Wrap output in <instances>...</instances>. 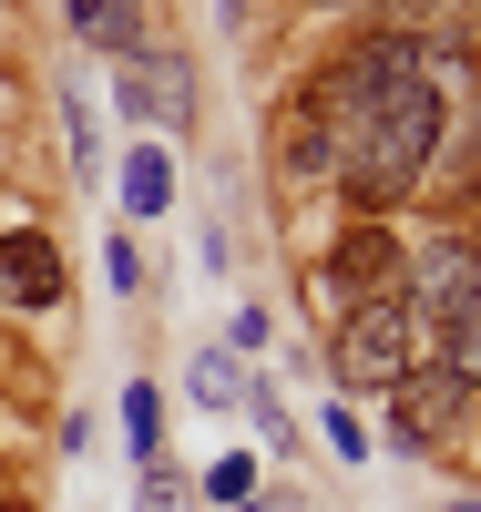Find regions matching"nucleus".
<instances>
[{
  "mask_svg": "<svg viewBox=\"0 0 481 512\" xmlns=\"http://www.w3.org/2000/svg\"><path fill=\"white\" fill-rule=\"evenodd\" d=\"M113 103L134 113V123H154V134H174V123H195V62L144 41V52L113 62Z\"/></svg>",
  "mask_w": 481,
  "mask_h": 512,
  "instance_id": "7ed1b4c3",
  "label": "nucleus"
},
{
  "mask_svg": "<svg viewBox=\"0 0 481 512\" xmlns=\"http://www.w3.org/2000/svg\"><path fill=\"white\" fill-rule=\"evenodd\" d=\"M328 451H338V461H369V431L348 420V400H328Z\"/></svg>",
  "mask_w": 481,
  "mask_h": 512,
  "instance_id": "4468645a",
  "label": "nucleus"
},
{
  "mask_svg": "<svg viewBox=\"0 0 481 512\" xmlns=\"http://www.w3.org/2000/svg\"><path fill=\"white\" fill-rule=\"evenodd\" d=\"M185 400H195V410H246V400H256V379H246V359H236V349H195Z\"/></svg>",
  "mask_w": 481,
  "mask_h": 512,
  "instance_id": "6e6552de",
  "label": "nucleus"
},
{
  "mask_svg": "<svg viewBox=\"0 0 481 512\" xmlns=\"http://www.w3.org/2000/svg\"><path fill=\"white\" fill-rule=\"evenodd\" d=\"M471 287H481V256H471V246H430V256H410V287H400V297L430 308V318H451Z\"/></svg>",
  "mask_w": 481,
  "mask_h": 512,
  "instance_id": "0eeeda50",
  "label": "nucleus"
},
{
  "mask_svg": "<svg viewBox=\"0 0 481 512\" xmlns=\"http://www.w3.org/2000/svg\"><path fill=\"white\" fill-rule=\"evenodd\" d=\"M236 512H267V502H236Z\"/></svg>",
  "mask_w": 481,
  "mask_h": 512,
  "instance_id": "dca6fc26",
  "label": "nucleus"
},
{
  "mask_svg": "<svg viewBox=\"0 0 481 512\" xmlns=\"http://www.w3.org/2000/svg\"><path fill=\"white\" fill-rule=\"evenodd\" d=\"M205 502H256V451H226V461H215V472H205Z\"/></svg>",
  "mask_w": 481,
  "mask_h": 512,
  "instance_id": "ddd939ff",
  "label": "nucleus"
},
{
  "mask_svg": "<svg viewBox=\"0 0 481 512\" xmlns=\"http://www.w3.org/2000/svg\"><path fill=\"white\" fill-rule=\"evenodd\" d=\"M441 369L461 379V390H481V287H471L461 308L441 318Z\"/></svg>",
  "mask_w": 481,
  "mask_h": 512,
  "instance_id": "9d476101",
  "label": "nucleus"
},
{
  "mask_svg": "<svg viewBox=\"0 0 481 512\" xmlns=\"http://www.w3.org/2000/svg\"><path fill=\"white\" fill-rule=\"evenodd\" d=\"M0 512H11V502H0Z\"/></svg>",
  "mask_w": 481,
  "mask_h": 512,
  "instance_id": "a211bd4d",
  "label": "nucleus"
},
{
  "mask_svg": "<svg viewBox=\"0 0 481 512\" xmlns=\"http://www.w3.org/2000/svg\"><path fill=\"white\" fill-rule=\"evenodd\" d=\"M123 441H134V461H164V390L154 379L123 390Z\"/></svg>",
  "mask_w": 481,
  "mask_h": 512,
  "instance_id": "f8f14e48",
  "label": "nucleus"
},
{
  "mask_svg": "<svg viewBox=\"0 0 481 512\" xmlns=\"http://www.w3.org/2000/svg\"><path fill=\"white\" fill-rule=\"evenodd\" d=\"M461 410H471V390H461V379H451L441 359H430V369L410 359L400 379H389V420H400V441H410V451L451 441V431H461Z\"/></svg>",
  "mask_w": 481,
  "mask_h": 512,
  "instance_id": "39448f33",
  "label": "nucleus"
},
{
  "mask_svg": "<svg viewBox=\"0 0 481 512\" xmlns=\"http://www.w3.org/2000/svg\"><path fill=\"white\" fill-rule=\"evenodd\" d=\"M267 338H277V318H267V308H236V338H226L236 359H246V349H267Z\"/></svg>",
  "mask_w": 481,
  "mask_h": 512,
  "instance_id": "2eb2a0df",
  "label": "nucleus"
},
{
  "mask_svg": "<svg viewBox=\"0 0 481 512\" xmlns=\"http://www.w3.org/2000/svg\"><path fill=\"white\" fill-rule=\"evenodd\" d=\"M123 205H134V216H164L174 205V154L164 144H144L134 164H123Z\"/></svg>",
  "mask_w": 481,
  "mask_h": 512,
  "instance_id": "9b49d317",
  "label": "nucleus"
},
{
  "mask_svg": "<svg viewBox=\"0 0 481 512\" xmlns=\"http://www.w3.org/2000/svg\"><path fill=\"white\" fill-rule=\"evenodd\" d=\"M451 512H481V502H451Z\"/></svg>",
  "mask_w": 481,
  "mask_h": 512,
  "instance_id": "f3484780",
  "label": "nucleus"
},
{
  "mask_svg": "<svg viewBox=\"0 0 481 512\" xmlns=\"http://www.w3.org/2000/svg\"><path fill=\"white\" fill-rule=\"evenodd\" d=\"M410 349H420V308H410V297L338 308V338H328V379H338V400H348V390H389V379L410 369Z\"/></svg>",
  "mask_w": 481,
  "mask_h": 512,
  "instance_id": "f03ea898",
  "label": "nucleus"
},
{
  "mask_svg": "<svg viewBox=\"0 0 481 512\" xmlns=\"http://www.w3.org/2000/svg\"><path fill=\"white\" fill-rule=\"evenodd\" d=\"M0 287H11L21 297V308H62V246L52 236H41V226H11V236H0Z\"/></svg>",
  "mask_w": 481,
  "mask_h": 512,
  "instance_id": "423d86ee",
  "label": "nucleus"
},
{
  "mask_svg": "<svg viewBox=\"0 0 481 512\" xmlns=\"http://www.w3.org/2000/svg\"><path fill=\"white\" fill-rule=\"evenodd\" d=\"M430 144H441V82L410 41H369L348 62V113H338V175L348 195L400 205L430 175Z\"/></svg>",
  "mask_w": 481,
  "mask_h": 512,
  "instance_id": "f257e3e1",
  "label": "nucleus"
},
{
  "mask_svg": "<svg viewBox=\"0 0 481 512\" xmlns=\"http://www.w3.org/2000/svg\"><path fill=\"white\" fill-rule=\"evenodd\" d=\"M72 31L82 41H93V52H144V11H134V0H72Z\"/></svg>",
  "mask_w": 481,
  "mask_h": 512,
  "instance_id": "1a4fd4ad",
  "label": "nucleus"
},
{
  "mask_svg": "<svg viewBox=\"0 0 481 512\" xmlns=\"http://www.w3.org/2000/svg\"><path fill=\"white\" fill-rule=\"evenodd\" d=\"M400 277H410V256H400V236H389V226H348V236L328 246V297H338V308L400 297Z\"/></svg>",
  "mask_w": 481,
  "mask_h": 512,
  "instance_id": "20e7f679",
  "label": "nucleus"
}]
</instances>
